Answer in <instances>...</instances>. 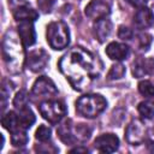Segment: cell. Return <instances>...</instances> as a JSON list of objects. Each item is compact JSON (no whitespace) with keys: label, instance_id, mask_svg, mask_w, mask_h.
I'll return each instance as SVG.
<instances>
[{"label":"cell","instance_id":"obj_9","mask_svg":"<svg viewBox=\"0 0 154 154\" xmlns=\"http://www.w3.org/2000/svg\"><path fill=\"white\" fill-rule=\"evenodd\" d=\"M48 61H49V55L42 48H37V49L31 51L29 53V55L26 57V60H25L28 69H30L32 72L43 71L46 69Z\"/></svg>","mask_w":154,"mask_h":154},{"label":"cell","instance_id":"obj_8","mask_svg":"<svg viewBox=\"0 0 154 154\" xmlns=\"http://www.w3.org/2000/svg\"><path fill=\"white\" fill-rule=\"evenodd\" d=\"M113 0H91L85 6V16L90 19L97 20L101 18H106L112 10Z\"/></svg>","mask_w":154,"mask_h":154},{"label":"cell","instance_id":"obj_24","mask_svg":"<svg viewBox=\"0 0 154 154\" xmlns=\"http://www.w3.org/2000/svg\"><path fill=\"white\" fill-rule=\"evenodd\" d=\"M28 100H29V97H28L26 91L25 90H19L16 94L14 99H13V106H14V108L16 109H19V108H23V107L28 106Z\"/></svg>","mask_w":154,"mask_h":154},{"label":"cell","instance_id":"obj_21","mask_svg":"<svg viewBox=\"0 0 154 154\" xmlns=\"http://www.w3.org/2000/svg\"><path fill=\"white\" fill-rule=\"evenodd\" d=\"M137 109H138V113L141 114L142 118L150 119L154 117V101H150V100L142 101L138 103Z\"/></svg>","mask_w":154,"mask_h":154},{"label":"cell","instance_id":"obj_16","mask_svg":"<svg viewBox=\"0 0 154 154\" xmlns=\"http://www.w3.org/2000/svg\"><path fill=\"white\" fill-rule=\"evenodd\" d=\"M112 29H113L112 22L107 17L106 18H101V19L95 20V24H94V35H95V37L100 42H105L109 37V35L112 34Z\"/></svg>","mask_w":154,"mask_h":154},{"label":"cell","instance_id":"obj_6","mask_svg":"<svg viewBox=\"0 0 154 154\" xmlns=\"http://www.w3.org/2000/svg\"><path fill=\"white\" fill-rule=\"evenodd\" d=\"M41 116L51 124H58L66 114V107L59 100H45L38 105Z\"/></svg>","mask_w":154,"mask_h":154},{"label":"cell","instance_id":"obj_7","mask_svg":"<svg viewBox=\"0 0 154 154\" xmlns=\"http://www.w3.org/2000/svg\"><path fill=\"white\" fill-rule=\"evenodd\" d=\"M58 94V89L54 84V82L46 77V76H41L38 77L31 89V95L36 99H52L53 96H55Z\"/></svg>","mask_w":154,"mask_h":154},{"label":"cell","instance_id":"obj_17","mask_svg":"<svg viewBox=\"0 0 154 154\" xmlns=\"http://www.w3.org/2000/svg\"><path fill=\"white\" fill-rule=\"evenodd\" d=\"M13 17L17 22H34L37 19L38 14L26 4H22L13 8Z\"/></svg>","mask_w":154,"mask_h":154},{"label":"cell","instance_id":"obj_11","mask_svg":"<svg viewBox=\"0 0 154 154\" xmlns=\"http://www.w3.org/2000/svg\"><path fill=\"white\" fill-rule=\"evenodd\" d=\"M94 147L101 153H113L119 147V138L114 134H102L95 138Z\"/></svg>","mask_w":154,"mask_h":154},{"label":"cell","instance_id":"obj_18","mask_svg":"<svg viewBox=\"0 0 154 154\" xmlns=\"http://www.w3.org/2000/svg\"><path fill=\"white\" fill-rule=\"evenodd\" d=\"M1 123H2V126L6 130H8L10 132H13L18 129H24L20 124V120H19L17 112H14V111H10L6 114H4L1 118Z\"/></svg>","mask_w":154,"mask_h":154},{"label":"cell","instance_id":"obj_26","mask_svg":"<svg viewBox=\"0 0 154 154\" xmlns=\"http://www.w3.org/2000/svg\"><path fill=\"white\" fill-rule=\"evenodd\" d=\"M6 81H4L2 82V88H1V103H2V109L6 107V102H7V97L10 96V94H11V91H12V87L10 85V83H8V85H6Z\"/></svg>","mask_w":154,"mask_h":154},{"label":"cell","instance_id":"obj_19","mask_svg":"<svg viewBox=\"0 0 154 154\" xmlns=\"http://www.w3.org/2000/svg\"><path fill=\"white\" fill-rule=\"evenodd\" d=\"M18 117H19V120H20V124L24 129H29L34 123H35V114L34 112L29 108V106H25L23 108H19L16 111Z\"/></svg>","mask_w":154,"mask_h":154},{"label":"cell","instance_id":"obj_28","mask_svg":"<svg viewBox=\"0 0 154 154\" xmlns=\"http://www.w3.org/2000/svg\"><path fill=\"white\" fill-rule=\"evenodd\" d=\"M152 43V36L148 34H141L138 36V45L141 47V49H148V47Z\"/></svg>","mask_w":154,"mask_h":154},{"label":"cell","instance_id":"obj_29","mask_svg":"<svg viewBox=\"0 0 154 154\" xmlns=\"http://www.w3.org/2000/svg\"><path fill=\"white\" fill-rule=\"evenodd\" d=\"M118 36L119 38L122 40H131L132 36H134V32L131 31V29H129L128 26H119V30H118Z\"/></svg>","mask_w":154,"mask_h":154},{"label":"cell","instance_id":"obj_14","mask_svg":"<svg viewBox=\"0 0 154 154\" xmlns=\"http://www.w3.org/2000/svg\"><path fill=\"white\" fill-rule=\"evenodd\" d=\"M18 35L23 41L24 46L29 47L36 42V32L32 25V22H19L18 24Z\"/></svg>","mask_w":154,"mask_h":154},{"label":"cell","instance_id":"obj_2","mask_svg":"<svg viewBox=\"0 0 154 154\" xmlns=\"http://www.w3.org/2000/svg\"><path fill=\"white\" fill-rule=\"evenodd\" d=\"M23 46L24 43L17 32L13 30L6 31L2 38V58L7 70L12 73L20 72L26 60Z\"/></svg>","mask_w":154,"mask_h":154},{"label":"cell","instance_id":"obj_20","mask_svg":"<svg viewBox=\"0 0 154 154\" xmlns=\"http://www.w3.org/2000/svg\"><path fill=\"white\" fill-rule=\"evenodd\" d=\"M11 143L13 147H24L28 143V135L25 129H18L11 132Z\"/></svg>","mask_w":154,"mask_h":154},{"label":"cell","instance_id":"obj_31","mask_svg":"<svg viewBox=\"0 0 154 154\" xmlns=\"http://www.w3.org/2000/svg\"><path fill=\"white\" fill-rule=\"evenodd\" d=\"M88 149L85 147H77L75 149H71V153H87Z\"/></svg>","mask_w":154,"mask_h":154},{"label":"cell","instance_id":"obj_15","mask_svg":"<svg viewBox=\"0 0 154 154\" xmlns=\"http://www.w3.org/2000/svg\"><path fill=\"white\" fill-rule=\"evenodd\" d=\"M129 47L125 43H120V42H111L107 47H106V54L109 59L116 60V61H120L128 58L129 55Z\"/></svg>","mask_w":154,"mask_h":154},{"label":"cell","instance_id":"obj_13","mask_svg":"<svg viewBox=\"0 0 154 154\" xmlns=\"http://www.w3.org/2000/svg\"><path fill=\"white\" fill-rule=\"evenodd\" d=\"M132 75L137 78L148 75H154V59L153 58H140L132 65Z\"/></svg>","mask_w":154,"mask_h":154},{"label":"cell","instance_id":"obj_22","mask_svg":"<svg viewBox=\"0 0 154 154\" xmlns=\"http://www.w3.org/2000/svg\"><path fill=\"white\" fill-rule=\"evenodd\" d=\"M138 91L141 95H143L147 99L154 97V84L148 79L141 81L138 83Z\"/></svg>","mask_w":154,"mask_h":154},{"label":"cell","instance_id":"obj_25","mask_svg":"<svg viewBox=\"0 0 154 154\" xmlns=\"http://www.w3.org/2000/svg\"><path fill=\"white\" fill-rule=\"evenodd\" d=\"M51 135H52V130L47 125H43V124L40 125L35 132V137L40 142H47L51 138Z\"/></svg>","mask_w":154,"mask_h":154},{"label":"cell","instance_id":"obj_27","mask_svg":"<svg viewBox=\"0 0 154 154\" xmlns=\"http://www.w3.org/2000/svg\"><path fill=\"white\" fill-rule=\"evenodd\" d=\"M55 4V0H37L38 10H41L43 13H48L52 11L53 6Z\"/></svg>","mask_w":154,"mask_h":154},{"label":"cell","instance_id":"obj_12","mask_svg":"<svg viewBox=\"0 0 154 154\" xmlns=\"http://www.w3.org/2000/svg\"><path fill=\"white\" fill-rule=\"evenodd\" d=\"M154 23V13L146 6L138 7L134 16V24L138 29H147Z\"/></svg>","mask_w":154,"mask_h":154},{"label":"cell","instance_id":"obj_30","mask_svg":"<svg viewBox=\"0 0 154 154\" xmlns=\"http://www.w3.org/2000/svg\"><path fill=\"white\" fill-rule=\"evenodd\" d=\"M131 5H134V6H136V7H142V6H144L147 2H148V0H128Z\"/></svg>","mask_w":154,"mask_h":154},{"label":"cell","instance_id":"obj_10","mask_svg":"<svg viewBox=\"0 0 154 154\" xmlns=\"http://www.w3.org/2000/svg\"><path fill=\"white\" fill-rule=\"evenodd\" d=\"M146 134H147V130L143 123L141 120H132L126 128L125 137L131 146H138L144 141Z\"/></svg>","mask_w":154,"mask_h":154},{"label":"cell","instance_id":"obj_1","mask_svg":"<svg viewBox=\"0 0 154 154\" xmlns=\"http://www.w3.org/2000/svg\"><path fill=\"white\" fill-rule=\"evenodd\" d=\"M101 63L91 52L75 47L65 53L60 61L59 69L73 89L82 91L87 89L91 82L101 72Z\"/></svg>","mask_w":154,"mask_h":154},{"label":"cell","instance_id":"obj_5","mask_svg":"<svg viewBox=\"0 0 154 154\" xmlns=\"http://www.w3.org/2000/svg\"><path fill=\"white\" fill-rule=\"evenodd\" d=\"M47 42L53 49H64L70 43V31L67 25L61 20H55L48 24L46 32Z\"/></svg>","mask_w":154,"mask_h":154},{"label":"cell","instance_id":"obj_4","mask_svg":"<svg viewBox=\"0 0 154 154\" xmlns=\"http://www.w3.org/2000/svg\"><path fill=\"white\" fill-rule=\"evenodd\" d=\"M107 106L106 99L100 94H87L76 101V111L85 118H95L101 114Z\"/></svg>","mask_w":154,"mask_h":154},{"label":"cell","instance_id":"obj_23","mask_svg":"<svg viewBox=\"0 0 154 154\" xmlns=\"http://www.w3.org/2000/svg\"><path fill=\"white\" fill-rule=\"evenodd\" d=\"M125 75V66L123 64H114L107 75V78L109 81H114V79H120L123 76Z\"/></svg>","mask_w":154,"mask_h":154},{"label":"cell","instance_id":"obj_3","mask_svg":"<svg viewBox=\"0 0 154 154\" xmlns=\"http://www.w3.org/2000/svg\"><path fill=\"white\" fill-rule=\"evenodd\" d=\"M57 132L65 144L71 146L88 141L91 135V129L87 124H75L71 119H65L59 124Z\"/></svg>","mask_w":154,"mask_h":154}]
</instances>
